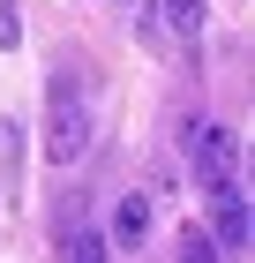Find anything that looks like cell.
I'll list each match as a JSON object with an SVG mask.
<instances>
[{
  "instance_id": "cell-4",
  "label": "cell",
  "mask_w": 255,
  "mask_h": 263,
  "mask_svg": "<svg viewBox=\"0 0 255 263\" xmlns=\"http://www.w3.org/2000/svg\"><path fill=\"white\" fill-rule=\"evenodd\" d=\"M113 241H120V248L150 241V188H135V196H120V211H113Z\"/></svg>"
},
{
  "instance_id": "cell-1",
  "label": "cell",
  "mask_w": 255,
  "mask_h": 263,
  "mask_svg": "<svg viewBox=\"0 0 255 263\" xmlns=\"http://www.w3.org/2000/svg\"><path fill=\"white\" fill-rule=\"evenodd\" d=\"M83 151H90V105H83V90L68 76L53 83V113H45V158L53 165H75Z\"/></svg>"
},
{
  "instance_id": "cell-6",
  "label": "cell",
  "mask_w": 255,
  "mask_h": 263,
  "mask_svg": "<svg viewBox=\"0 0 255 263\" xmlns=\"http://www.w3.org/2000/svg\"><path fill=\"white\" fill-rule=\"evenodd\" d=\"M158 8H165L173 38H203V23H210V0H158Z\"/></svg>"
},
{
  "instance_id": "cell-2",
  "label": "cell",
  "mask_w": 255,
  "mask_h": 263,
  "mask_svg": "<svg viewBox=\"0 0 255 263\" xmlns=\"http://www.w3.org/2000/svg\"><path fill=\"white\" fill-rule=\"evenodd\" d=\"M210 233H218L225 256L248 248V188H240L233 173H218V181H210Z\"/></svg>"
},
{
  "instance_id": "cell-7",
  "label": "cell",
  "mask_w": 255,
  "mask_h": 263,
  "mask_svg": "<svg viewBox=\"0 0 255 263\" xmlns=\"http://www.w3.org/2000/svg\"><path fill=\"white\" fill-rule=\"evenodd\" d=\"M180 263H225V248H218L210 226H188V233H180Z\"/></svg>"
},
{
  "instance_id": "cell-5",
  "label": "cell",
  "mask_w": 255,
  "mask_h": 263,
  "mask_svg": "<svg viewBox=\"0 0 255 263\" xmlns=\"http://www.w3.org/2000/svg\"><path fill=\"white\" fill-rule=\"evenodd\" d=\"M60 256H68V263H113V233H98V226H68V233H60Z\"/></svg>"
},
{
  "instance_id": "cell-3",
  "label": "cell",
  "mask_w": 255,
  "mask_h": 263,
  "mask_svg": "<svg viewBox=\"0 0 255 263\" xmlns=\"http://www.w3.org/2000/svg\"><path fill=\"white\" fill-rule=\"evenodd\" d=\"M188 158H195L203 181H218V173H233L240 143H233V128H218V121H188Z\"/></svg>"
},
{
  "instance_id": "cell-8",
  "label": "cell",
  "mask_w": 255,
  "mask_h": 263,
  "mask_svg": "<svg viewBox=\"0 0 255 263\" xmlns=\"http://www.w3.org/2000/svg\"><path fill=\"white\" fill-rule=\"evenodd\" d=\"M0 45H23V8H8V0H0Z\"/></svg>"
}]
</instances>
